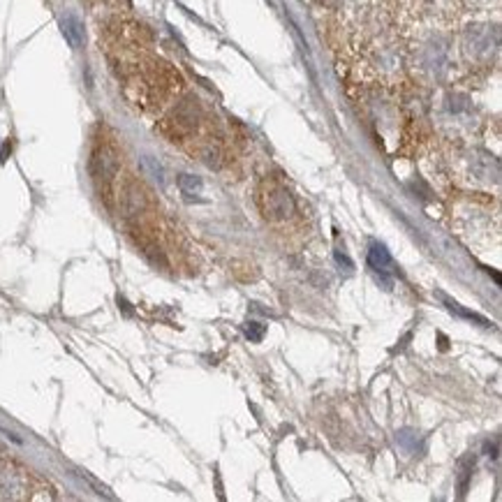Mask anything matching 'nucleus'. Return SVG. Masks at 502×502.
I'll return each instance as SVG.
<instances>
[{"label":"nucleus","mask_w":502,"mask_h":502,"mask_svg":"<svg viewBox=\"0 0 502 502\" xmlns=\"http://www.w3.org/2000/svg\"><path fill=\"white\" fill-rule=\"evenodd\" d=\"M0 433H3V435H8V438H10L12 442H17V445H21V438H17V435L12 433V431H8V428H3V426H0Z\"/></svg>","instance_id":"f8f14e48"},{"label":"nucleus","mask_w":502,"mask_h":502,"mask_svg":"<svg viewBox=\"0 0 502 502\" xmlns=\"http://www.w3.org/2000/svg\"><path fill=\"white\" fill-rule=\"evenodd\" d=\"M336 262L340 264V267H345L347 271H352L354 269V264H352V260H349V257L342 253V250H336Z\"/></svg>","instance_id":"9b49d317"},{"label":"nucleus","mask_w":502,"mask_h":502,"mask_svg":"<svg viewBox=\"0 0 502 502\" xmlns=\"http://www.w3.org/2000/svg\"><path fill=\"white\" fill-rule=\"evenodd\" d=\"M262 211L269 220H287L294 213V200L285 188L271 186L262 195Z\"/></svg>","instance_id":"f257e3e1"},{"label":"nucleus","mask_w":502,"mask_h":502,"mask_svg":"<svg viewBox=\"0 0 502 502\" xmlns=\"http://www.w3.org/2000/svg\"><path fill=\"white\" fill-rule=\"evenodd\" d=\"M368 264H371L373 271L378 273H387V271L394 269V260L389 255V250L382 246V243H373L371 250H368Z\"/></svg>","instance_id":"7ed1b4c3"},{"label":"nucleus","mask_w":502,"mask_h":502,"mask_svg":"<svg viewBox=\"0 0 502 502\" xmlns=\"http://www.w3.org/2000/svg\"><path fill=\"white\" fill-rule=\"evenodd\" d=\"M264 331H267V327L260 325V322H248L246 325V336L255 342H260L264 338Z\"/></svg>","instance_id":"1a4fd4ad"},{"label":"nucleus","mask_w":502,"mask_h":502,"mask_svg":"<svg viewBox=\"0 0 502 502\" xmlns=\"http://www.w3.org/2000/svg\"><path fill=\"white\" fill-rule=\"evenodd\" d=\"M58 26H61L63 37L68 39V44L72 49H81L84 47V44H86V28H84L81 19H79L77 15L65 12V15L61 17V21H58Z\"/></svg>","instance_id":"f03ea898"},{"label":"nucleus","mask_w":502,"mask_h":502,"mask_svg":"<svg viewBox=\"0 0 502 502\" xmlns=\"http://www.w3.org/2000/svg\"><path fill=\"white\" fill-rule=\"evenodd\" d=\"M396 440H398L400 445L407 449V452H414V449H417V433L409 431V428H405V431H400V433H396Z\"/></svg>","instance_id":"6e6552de"},{"label":"nucleus","mask_w":502,"mask_h":502,"mask_svg":"<svg viewBox=\"0 0 502 502\" xmlns=\"http://www.w3.org/2000/svg\"><path fill=\"white\" fill-rule=\"evenodd\" d=\"M95 167H97V171H100V176H102V178H111V176H114V171H116V155L111 153L109 148L97 151V155H95Z\"/></svg>","instance_id":"20e7f679"},{"label":"nucleus","mask_w":502,"mask_h":502,"mask_svg":"<svg viewBox=\"0 0 502 502\" xmlns=\"http://www.w3.org/2000/svg\"><path fill=\"white\" fill-rule=\"evenodd\" d=\"M442 299H445V296H442ZM445 303H447V306H449V310H456V313H458V315H463V317H470V320H477V322H481V325H488V322L484 320V317H479V315H474V313H470V310H463V308H461L458 306V303H456V301H449V299H445Z\"/></svg>","instance_id":"9d476101"},{"label":"nucleus","mask_w":502,"mask_h":502,"mask_svg":"<svg viewBox=\"0 0 502 502\" xmlns=\"http://www.w3.org/2000/svg\"><path fill=\"white\" fill-rule=\"evenodd\" d=\"M123 209H125V213H128V215L137 213V211L142 209V197H139V193H137L135 188L128 190V195H125V200H123Z\"/></svg>","instance_id":"0eeeda50"},{"label":"nucleus","mask_w":502,"mask_h":502,"mask_svg":"<svg viewBox=\"0 0 502 502\" xmlns=\"http://www.w3.org/2000/svg\"><path fill=\"white\" fill-rule=\"evenodd\" d=\"M178 186L186 195H200L202 193V178L193 174H181L178 176Z\"/></svg>","instance_id":"39448f33"},{"label":"nucleus","mask_w":502,"mask_h":502,"mask_svg":"<svg viewBox=\"0 0 502 502\" xmlns=\"http://www.w3.org/2000/svg\"><path fill=\"white\" fill-rule=\"evenodd\" d=\"M144 167L148 169V174L153 176V181L155 183H164V169H162V164L155 160V157H151V155H144Z\"/></svg>","instance_id":"423d86ee"}]
</instances>
